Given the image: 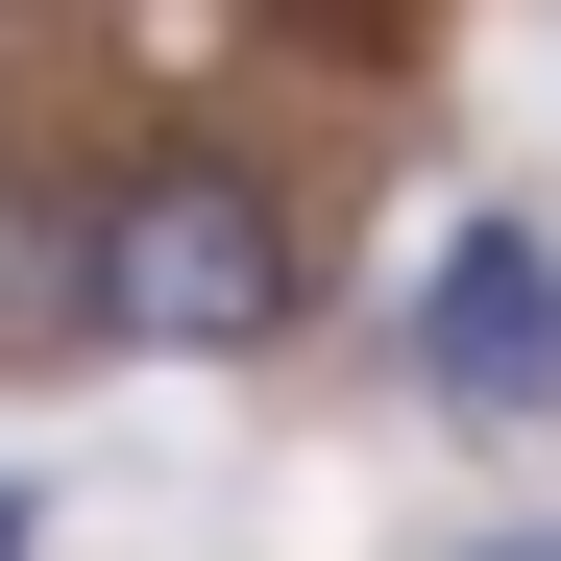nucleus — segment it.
I'll list each match as a JSON object with an SVG mask.
<instances>
[{
    "mask_svg": "<svg viewBox=\"0 0 561 561\" xmlns=\"http://www.w3.org/2000/svg\"><path fill=\"white\" fill-rule=\"evenodd\" d=\"M318 318V171L244 123H99V366H268Z\"/></svg>",
    "mask_w": 561,
    "mask_h": 561,
    "instance_id": "nucleus-1",
    "label": "nucleus"
},
{
    "mask_svg": "<svg viewBox=\"0 0 561 561\" xmlns=\"http://www.w3.org/2000/svg\"><path fill=\"white\" fill-rule=\"evenodd\" d=\"M415 391L439 415H561V244L537 220H439V268H415Z\"/></svg>",
    "mask_w": 561,
    "mask_h": 561,
    "instance_id": "nucleus-2",
    "label": "nucleus"
},
{
    "mask_svg": "<svg viewBox=\"0 0 561 561\" xmlns=\"http://www.w3.org/2000/svg\"><path fill=\"white\" fill-rule=\"evenodd\" d=\"M99 366V123H0V391Z\"/></svg>",
    "mask_w": 561,
    "mask_h": 561,
    "instance_id": "nucleus-3",
    "label": "nucleus"
},
{
    "mask_svg": "<svg viewBox=\"0 0 561 561\" xmlns=\"http://www.w3.org/2000/svg\"><path fill=\"white\" fill-rule=\"evenodd\" d=\"M0 561H49V489H25V463H0Z\"/></svg>",
    "mask_w": 561,
    "mask_h": 561,
    "instance_id": "nucleus-4",
    "label": "nucleus"
},
{
    "mask_svg": "<svg viewBox=\"0 0 561 561\" xmlns=\"http://www.w3.org/2000/svg\"><path fill=\"white\" fill-rule=\"evenodd\" d=\"M439 561H561V513H513V537H439Z\"/></svg>",
    "mask_w": 561,
    "mask_h": 561,
    "instance_id": "nucleus-5",
    "label": "nucleus"
}]
</instances>
